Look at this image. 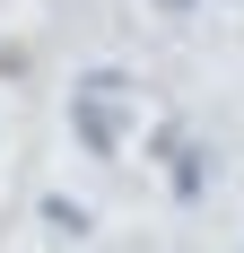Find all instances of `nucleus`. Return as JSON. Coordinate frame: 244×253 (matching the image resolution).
I'll use <instances>...</instances> for the list:
<instances>
[{"label": "nucleus", "instance_id": "2", "mask_svg": "<svg viewBox=\"0 0 244 253\" xmlns=\"http://www.w3.org/2000/svg\"><path fill=\"white\" fill-rule=\"evenodd\" d=\"M44 227L61 236V245H79V236H96V227H87V210H79V201H61V192L44 201Z\"/></svg>", "mask_w": 244, "mask_h": 253}, {"label": "nucleus", "instance_id": "1", "mask_svg": "<svg viewBox=\"0 0 244 253\" xmlns=\"http://www.w3.org/2000/svg\"><path fill=\"white\" fill-rule=\"evenodd\" d=\"M122 96H131V87H122L114 70H87V79H79L70 123H79V140H87L96 157H114V149H122Z\"/></svg>", "mask_w": 244, "mask_h": 253}, {"label": "nucleus", "instance_id": "3", "mask_svg": "<svg viewBox=\"0 0 244 253\" xmlns=\"http://www.w3.org/2000/svg\"><path fill=\"white\" fill-rule=\"evenodd\" d=\"M174 157H183V166H174V192H183V201H192L201 183H209V157H201V149H174Z\"/></svg>", "mask_w": 244, "mask_h": 253}]
</instances>
